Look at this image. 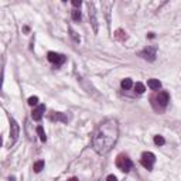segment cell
Masks as SVG:
<instances>
[{
	"instance_id": "1",
	"label": "cell",
	"mask_w": 181,
	"mask_h": 181,
	"mask_svg": "<svg viewBox=\"0 0 181 181\" xmlns=\"http://www.w3.org/2000/svg\"><path fill=\"white\" fill-rule=\"evenodd\" d=\"M119 139V123L116 119L109 117L98 125L92 136V147L98 154H107Z\"/></svg>"
},
{
	"instance_id": "2",
	"label": "cell",
	"mask_w": 181,
	"mask_h": 181,
	"mask_svg": "<svg viewBox=\"0 0 181 181\" xmlns=\"http://www.w3.org/2000/svg\"><path fill=\"white\" fill-rule=\"evenodd\" d=\"M116 167L120 170V171L127 173V171L132 170L133 163H132V160H130L129 157L126 156V154H119V156L116 157Z\"/></svg>"
},
{
	"instance_id": "3",
	"label": "cell",
	"mask_w": 181,
	"mask_h": 181,
	"mask_svg": "<svg viewBox=\"0 0 181 181\" xmlns=\"http://www.w3.org/2000/svg\"><path fill=\"white\" fill-rule=\"evenodd\" d=\"M140 163L144 169L153 170V166H154V163H156V156H154L151 151H144V153L141 154Z\"/></svg>"
},
{
	"instance_id": "4",
	"label": "cell",
	"mask_w": 181,
	"mask_h": 181,
	"mask_svg": "<svg viewBox=\"0 0 181 181\" xmlns=\"http://www.w3.org/2000/svg\"><path fill=\"white\" fill-rule=\"evenodd\" d=\"M19 135H20V126L17 125V122L14 119H10V146L13 143H16Z\"/></svg>"
},
{
	"instance_id": "5",
	"label": "cell",
	"mask_w": 181,
	"mask_h": 181,
	"mask_svg": "<svg viewBox=\"0 0 181 181\" xmlns=\"http://www.w3.org/2000/svg\"><path fill=\"white\" fill-rule=\"evenodd\" d=\"M88 9H89V20H91V24H92L93 33H98V20H96V10L93 3L89 2L88 3Z\"/></svg>"
},
{
	"instance_id": "6",
	"label": "cell",
	"mask_w": 181,
	"mask_h": 181,
	"mask_svg": "<svg viewBox=\"0 0 181 181\" xmlns=\"http://www.w3.org/2000/svg\"><path fill=\"white\" fill-rule=\"evenodd\" d=\"M47 58H48L50 62H52V64H55V65H61L65 62V55L58 54V52H54V51H50L47 54Z\"/></svg>"
},
{
	"instance_id": "7",
	"label": "cell",
	"mask_w": 181,
	"mask_h": 181,
	"mask_svg": "<svg viewBox=\"0 0 181 181\" xmlns=\"http://www.w3.org/2000/svg\"><path fill=\"white\" fill-rule=\"evenodd\" d=\"M156 51H157L156 47H147V48H144L143 51L139 52V55H140L141 58H144V60L154 61V58H156Z\"/></svg>"
},
{
	"instance_id": "8",
	"label": "cell",
	"mask_w": 181,
	"mask_h": 181,
	"mask_svg": "<svg viewBox=\"0 0 181 181\" xmlns=\"http://www.w3.org/2000/svg\"><path fill=\"white\" fill-rule=\"evenodd\" d=\"M156 101L161 107H166L167 103L170 102V95L167 92H164V91H161V92H159L156 95Z\"/></svg>"
},
{
	"instance_id": "9",
	"label": "cell",
	"mask_w": 181,
	"mask_h": 181,
	"mask_svg": "<svg viewBox=\"0 0 181 181\" xmlns=\"http://www.w3.org/2000/svg\"><path fill=\"white\" fill-rule=\"evenodd\" d=\"M44 113H45V105H38V106L33 111L31 117H33L34 120H41V117H43Z\"/></svg>"
},
{
	"instance_id": "10",
	"label": "cell",
	"mask_w": 181,
	"mask_h": 181,
	"mask_svg": "<svg viewBox=\"0 0 181 181\" xmlns=\"http://www.w3.org/2000/svg\"><path fill=\"white\" fill-rule=\"evenodd\" d=\"M51 119L52 120H60V122L67 123L68 120H69V116H68V115H65V113H61V112H52Z\"/></svg>"
},
{
	"instance_id": "11",
	"label": "cell",
	"mask_w": 181,
	"mask_h": 181,
	"mask_svg": "<svg viewBox=\"0 0 181 181\" xmlns=\"http://www.w3.org/2000/svg\"><path fill=\"white\" fill-rule=\"evenodd\" d=\"M147 85H149V88L153 89V91H159V89L161 88V82H160L159 79H156V78H151V79H149Z\"/></svg>"
},
{
	"instance_id": "12",
	"label": "cell",
	"mask_w": 181,
	"mask_h": 181,
	"mask_svg": "<svg viewBox=\"0 0 181 181\" xmlns=\"http://www.w3.org/2000/svg\"><path fill=\"white\" fill-rule=\"evenodd\" d=\"M43 169H44V161H43V160H38V161L34 163V166H33L34 173H40Z\"/></svg>"
},
{
	"instance_id": "13",
	"label": "cell",
	"mask_w": 181,
	"mask_h": 181,
	"mask_svg": "<svg viewBox=\"0 0 181 181\" xmlns=\"http://www.w3.org/2000/svg\"><path fill=\"white\" fill-rule=\"evenodd\" d=\"M71 16H72V20H74V21H79L81 17H82V14H81L79 9H74L72 12H71Z\"/></svg>"
},
{
	"instance_id": "14",
	"label": "cell",
	"mask_w": 181,
	"mask_h": 181,
	"mask_svg": "<svg viewBox=\"0 0 181 181\" xmlns=\"http://www.w3.org/2000/svg\"><path fill=\"white\" fill-rule=\"evenodd\" d=\"M120 85H122L123 89H130L133 86V82H132V79H130V78H125V79L122 81V83H120Z\"/></svg>"
},
{
	"instance_id": "15",
	"label": "cell",
	"mask_w": 181,
	"mask_h": 181,
	"mask_svg": "<svg viewBox=\"0 0 181 181\" xmlns=\"http://www.w3.org/2000/svg\"><path fill=\"white\" fill-rule=\"evenodd\" d=\"M37 133H38V136H40L41 141L47 140V136H45V132H44V129H43V126H37Z\"/></svg>"
},
{
	"instance_id": "16",
	"label": "cell",
	"mask_w": 181,
	"mask_h": 181,
	"mask_svg": "<svg viewBox=\"0 0 181 181\" xmlns=\"http://www.w3.org/2000/svg\"><path fill=\"white\" fill-rule=\"evenodd\" d=\"M135 89H136V92H137V93H143L144 91H146V86H144L141 82H136Z\"/></svg>"
},
{
	"instance_id": "17",
	"label": "cell",
	"mask_w": 181,
	"mask_h": 181,
	"mask_svg": "<svg viewBox=\"0 0 181 181\" xmlns=\"http://www.w3.org/2000/svg\"><path fill=\"white\" fill-rule=\"evenodd\" d=\"M154 143H156L157 146H163V144L166 143V140H164V137H163V136L157 135V136H154Z\"/></svg>"
},
{
	"instance_id": "18",
	"label": "cell",
	"mask_w": 181,
	"mask_h": 181,
	"mask_svg": "<svg viewBox=\"0 0 181 181\" xmlns=\"http://www.w3.org/2000/svg\"><path fill=\"white\" fill-rule=\"evenodd\" d=\"M28 105H30V106H36V105H38L37 96H31V98H28Z\"/></svg>"
},
{
	"instance_id": "19",
	"label": "cell",
	"mask_w": 181,
	"mask_h": 181,
	"mask_svg": "<svg viewBox=\"0 0 181 181\" xmlns=\"http://www.w3.org/2000/svg\"><path fill=\"white\" fill-rule=\"evenodd\" d=\"M69 33H71V37L74 38L75 41H78V43H79V37H78V36H77V33H75V31L72 30V28H69Z\"/></svg>"
},
{
	"instance_id": "20",
	"label": "cell",
	"mask_w": 181,
	"mask_h": 181,
	"mask_svg": "<svg viewBox=\"0 0 181 181\" xmlns=\"http://www.w3.org/2000/svg\"><path fill=\"white\" fill-rule=\"evenodd\" d=\"M81 4H82V2H81V0H72V6H74L75 9H79Z\"/></svg>"
},
{
	"instance_id": "21",
	"label": "cell",
	"mask_w": 181,
	"mask_h": 181,
	"mask_svg": "<svg viewBox=\"0 0 181 181\" xmlns=\"http://www.w3.org/2000/svg\"><path fill=\"white\" fill-rule=\"evenodd\" d=\"M106 181H117V178H116V175L109 174V175H107V178H106Z\"/></svg>"
},
{
	"instance_id": "22",
	"label": "cell",
	"mask_w": 181,
	"mask_h": 181,
	"mask_svg": "<svg viewBox=\"0 0 181 181\" xmlns=\"http://www.w3.org/2000/svg\"><path fill=\"white\" fill-rule=\"evenodd\" d=\"M147 37H149V38H154V33H149V34H147Z\"/></svg>"
},
{
	"instance_id": "23",
	"label": "cell",
	"mask_w": 181,
	"mask_h": 181,
	"mask_svg": "<svg viewBox=\"0 0 181 181\" xmlns=\"http://www.w3.org/2000/svg\"><path fill=\"white\" fill-rule=\"evenodd\" d=\"M68 181H79V180H78L77 177H72V178H69V180H68Z\"/></svg>"
},
{
	"instance_id": "24",
	"label": "cell",
	"mask_w": 181,
	"mask_h": 181,
	"mask_svg": "<svg viewBox=\"0 0 181 181\" xmlns=\"http://www.w3.org/2000/svg\"><path fill=\"white\" fill-rule=\"evenodd\" d=\"M9 181H16V178L14 177H10V180Z\"/></svg>"
},
{
	"instance_id": "25",
	"label": "cell",
	"mask_w": 181,
	"mask_h": 181,
	"mask_svg": "<svg viewBox=\"0 0 181 181\" xmlns=\"http://www.w3.org/2000/svg\"><path fill=\"white\" fill-rule=\"evenodd\" d=\"M0 147H2V137H0Z\"/></svg>"
}]
</instances>
